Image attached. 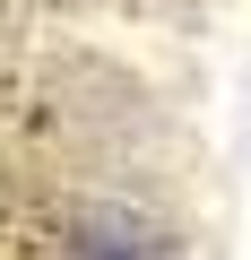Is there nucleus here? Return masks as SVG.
Returning <instances> with one entry per match:
<instances>
[{"label": "nucleus", "instance_id": "1", "mask_svg": "<svg viewBox=\"0 0 251 260\" xmlns=\"http://www.w3.org/2000/svg\"><path fill=\"white\" fill-rule=\"evenodd\" d=\"M78 251H87V260H165V251H156V234H148L139 217H113V208H104V217H87Z\"/></svg>", "mask_w": 251, "mask_h": 260}]
</instances>
